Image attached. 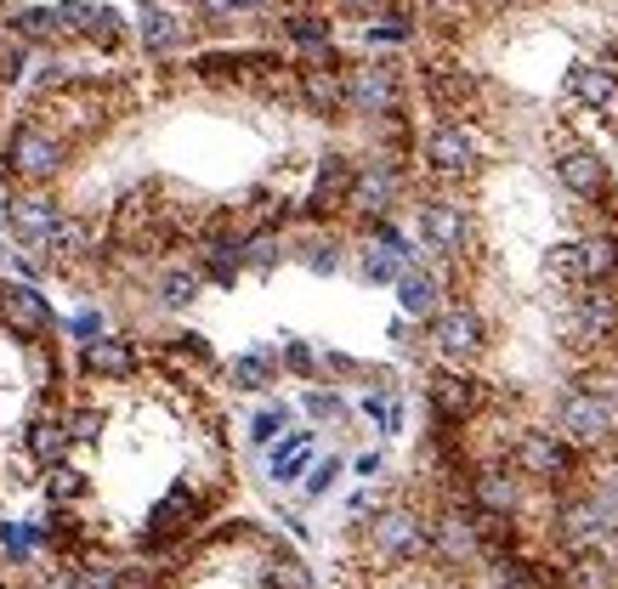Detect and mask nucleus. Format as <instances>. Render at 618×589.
Wrapping results in <instances>:
<instances>
[{
    "mask_svg": "<svg viewBox=\"0 0 618 589\" xmlns=\"http://www.w3.org/2000/svg\"><path fill=\"white\" fill-rule=\"evenodd\" d=\"M69 159V136L63 131H45L40 120H18L7 136V176L23 187H52L63 176Z\"/></svg>",
    "mask_w": 618,
    "mask_h": 589,
    "instance_id": "nucleus-3",
    "label": "nucleus"
},
{
    "mask_svg": "<svg viewBox=\"0 0 618 589\" xmlns=\"http://www.w3.org/2000/svg\"><path fill=\"white\" fill-rule=\"evenodd\" d=\"M45 250H52V261H85L91 250H97V227H91L85 216H63L58 221V232L52 238H45Z\"/></svg>",
    "mask_w": 618,
    "mask_h": 589,
    "instance_id": "nucleus-18",
    "label": "nucleus"
},
{
    "mask_svg": "<svg viewBox=\"0 0 618 589\" xmlns=\"http://www.w3.org/2000/svg\"><path fill=\"white\" fill-rule=\"evenodd\" d=\"M199 294H205V272L176 267V272H165V278H159V301H165V307H194Z\"/></svg>",
    "mask_w": 618,
    "mask_h": 589,
    "instance_id": "nucleus-23",
    "label": "nucleus"
},
{
    "mask_svg": "<svg viewBox=\"0 0 618 589\" xmlns=\"http://www.w3.org/2000/svg\"><path fill=\"white\" fill-rule=\"evenodd\" d=\"M69 431H74V442H97L103 414H97V409H74V414H69Z\"/></svg>",
    "mask_w": 618,
    "mask_h": 589,
    "instance_id": "nucleus-31",
    "label": "nucleus"
},
{
    "mask_svg": "<svg viewBox=\"0 0 618 589\" xmlns=\"http://www.w3.org/2000/svg\"><path fill=\"white\" fill-rule=\"evenodd\" d=\"M363 556L380 572H403L432 556V516L420 510H374L363 521Z\"/></svg>",
    "mask_w": 618,
    "mask_h": 589,
    "instance_id": "nucleus-2",
    "label": "nucleus"
},
{
    "mask_svg": "<svg viewBox=\"0 0 618 589\" xmlns=\"http://www.w3.org/2000/svg\"><path fill=\"white\" fill-rule=\"evenodd\" d=\"M0 7H18V0H0Z\"/></svg>",
    "mask_w": 618,
    "mask_h": 589,
    "instance_id": "nucleus-41",
    "label": "nucleus"
},
{
    "mask_svg": "<svg viewBox=\"0 0 618 589\" xmlns=\"http://www.w3.org/2000/svg\"><path fill=\"white\" fill-rule=\"evenodd\" d=\"M194 7H199L205 18H227V12H245L239 0H194Z\"/></svg>",
    "mask_w": 618,
    "mask_h": 589,
    "instance_id": "nucleus-37",
    "label": "nucleus"
},
{
    "mask_svg": "<svg viewBox=\"0 0 618 589\" xmlns=\"http://www.w3.org/2000/svg\"><path fill=\"white\" fill-rule=\"evenodd\" d=\"M23 442H29V454H34L40 465H58V459L74 448V431H69V420H58V414H34Z\"/></svg>",
    "mask_w": 618,
    "mask_h": 589,
    "instance_id": "nucleus-17",
    "label": "nucleus"
},
{
    "mask_svg": "<svg viewBox=\"0 0 618 589\" xmlns=\"http://www.w3.org/2000/svg\"><path fill=\"white\" fill-rule=\"evenodd\" d=\"M296 256H301V267H312V272H336V267H341V238H307Z\"/></svg>",
    "mask_w": 618,
    "mask_h": 589,
    "instance_id": "nucleus-29",
    "label": "nucleus"
},
{
    "mask_svg": "<svg viewBox=\"0 0 618 589\" xmlns=\"http://www.w3.org/2000/svg\"><path fill=\"white\" fill-rule=\"evenodd\" d=\"M0 589H7V583H0Z\"/></svg>",
    "mask_w": 618,
    "mask_h": 589,
    "instance_id": "nucleus-42",
    "label": "nucleus"
},
{
    "mask_svg": "<svg viewBox=\"0 0 618 589\" xmlns=\"http://www.w3.org/2000/svg\"><path fill=\"white\" fill-rule=\"evenodd\" d=\"M45 471H52V476H45V494H52L58 505L85 499V487H91V482H85V471H74V465H63V459H58V465H45Z\"/></svg>",
    "mask_w": 618,
    "mask_h": 589,
    "instance_id": "nucleus-25",
    "label": "nucleus"
},
{
    "mask_svg": "<svg viewBox=\"0 0 618 589\" xmlns=\"http://www.w3.org/2000/svg\"><path fill=\"white\" fill-rule=\"evenodd\" d=\"M136 40H142V52L171 58L176 45L187 40V29L176 23V12H165V7H159V0H142V7H136Z\"/></svg>",
    "mask_w": 618,
    "mask_h": 589,
    "instance_id": "nucleus-13",
    "label": "nucleus"
},
{
    "mask_svg": "<svg viewBox=\"0 0 618 589\" xmlns=\"http://www.w3.org/2000/svg\"><path fill=\"white\" fill-rule=\"evenodd\" d=\"M58 18H63V34L91 40V29H97V18H103V0H63Z\"/></svg>",
    "mask_w": 618,
    "mask_h": 589,
    "instance_id": "nucleus-27",
    "label": "nucleus"
},
{
    "mask_svg": "<svg viewBox=\"0 0 618 589\" xmlns=\"http://www.w3.org/2000/svg\"><path fill=\"white\" fill-rule=\"evenodd\" d=\"M403 256L398 250H363V261H358V272H363V283H398L403 278Z\"/></svg>",
    "mask_w": 618,
    "mask_h": 589,
    "instance_id": "nucleus-28",
    "label": "nucleus"
},
{
    "mask_svg": "<svg viewBox=\"0 0 618 589\" xmlns=\"http://www.w3.org/2000/svg\"><path fill=\"white\" fill-rule=\"evenodd\" d=\"M522 476L511 459L505 465H483V471H471V487H465V505H477V510H499V516H516L522 510Z\"/></svg>",
    "mask_w": 618,
    "mask_h": 589,
    "instance_id": "nucleus-9",
    "label": "nucleus"
},
{
    "mask_svg": "<svg viewBox=\"0 0 618 589\" xmlns=\"http://www.w3.org/2000/svg\"><path fill=\"white\" fill-rule=\"evenodd\" d=\"M341 7H347V12H374V18H380V7H387V0H341Z\"/></svg>",
    "mask_w": 618,
    "mask_h": 589,
    "instance_id": "nucleus-38",
    "label": "nucleus"
},
{
    "mask_svg": "<svg viewBox=\"0 0 618 589\" xmlns=\"http://www.w3.org/2000/svg\"><path fill=\"white\" fill-rule=\"evenodd\" d=\"M7 45H12V29H7V23H0V63H7Z\"/></svg>",
    "mask_w": 618,
    "mask_h": 589,
    "instance_id": "nucleus-40",
    "label": "nucleus"
},
{
    "mask_svg": "<svg viewBox=\"0 0 618 589\" xmlns=\"http://www.w3.org/2000/svg\"><path fill=\"white\" fill-rule=\"evenodd\" d=\"M284 369L312 374V347H301V340H290V347H284Z\"/></svg>",
    "mask_w": 618,
    "mask_h": 589,
    "instance_id": "nucleus-35",
    "label": "nucleus"
},
{
    "mask_svg": "<svg viewBox=\"0 0 618 589\" xmlns=\"http://www.w3.org/2000/svg\"><path fill=\"white\" fill-rule=\"evenodd\" d=\"M199 521V505H194V494L187 487H171V494L154 505V516H148V533H142V545L148 550H165V545H176V538Z\"/></svg>",
    "mask_w": 618,
    "mask_h": 589,
    "instance_id": "nucleus-11",
    "label": "nucleus"
},
{
    "mask_svg": "<svg viewBox=\"0 0 618 589\" xmlns=\"http://www.w3.org/2000/svg\"><path fill=\"white\" fill-rule=\"evenodd\" d=\"M556 425L574 448H612L618 442V397L612 391H596V385L567 391L562 409H556Z\"/></svg>",
    "mask_w": 618,
    "mask_h": 589,
    "instance_id": "nucleus-4",
    "label": "nucleus"
},
{
    "mask_svg": "<svg viewBox=\"0 0 618 589\" xmlns=\"http://www.w3.org/2000/svg\"><path fill=\"white\" fill-rule=\"evenodd\" d=\"M69 329H74V340H97V334H103V312H91V307H85Z\"/></svg>",
    "mask_w": 618,
    "mask_h": 589,
    "instance_id": "nucleus-36",
    "label": "nucleus"
},
{
    "mask_svg": "<svg viewBox=\"0 0 618 589\" xmlns=\"http://www.w3.org/2000/svg\"><path fill=\"white\" fill-rule=\"evenodd\" d=\"M0 323L23 340H34V334L52 329V301H45L34 283H0Z\"/></svg>",
    "mask_w": 618,
    "mask_h": 589,
    "instance_id": "nucleus-10",
    "label": "nucleus"
},
{
    "mask_svg": "<svg viewBox=\"0 0 618 589\" xmlns=\"http://www.w3.org/2000/svg\"><path fill=\"white\" fill-rule=\"evenodd\" d=\"M505 459L528 476V482L556 487V494H562L567 476H579V454H574V442H567L562 431H516Z\"/></svg>",
    "mask_w": 618,
    "mask_h": 589,
    "instance_id": "nucleus-6",
    "label": "nucleus"
},
{
    "mask_svg": "<svg viewBox=\"0 0 618 589\" xmlns=\"http://www.w3.org/2000/svg\"><path fill=\"white\" fill-rule=\"evenodd\" d=\"M336 476H341V459H323V465L312 471V482H307V494H329V487H336Z\"/></svg>",
    "mask_w": 618,
    "mask_h": 589,
    "instance_id": "nucleus-34",
    "label": "nucleus"
},
{
    "mask_svg": "<svg viewBox=\"0 0 618 589\" xmlns=\"http://www.w3.org/2000/svg\"><path fill=\"white\" fill-rule=\"evenodd\" d=\"M284 256H290V244H284L278 232H250V244H245V267L250 272H272Z\"/></svg>",
    "mask_w": 618,
    "mask_h": 589,
    "instance_id": "nucleus-24",
    "label": "nucleus"
},
{
    "mask_svg": "<svg viewBox=\"0 0 618 589\" xmlns=\"http://www.w3.org/2000/svg\"><path fill=\"white\" fill-rule=\"evenodd\" d=\"M425 340H432V352L454 369H471L483 352H488V318L471 307V301H454L443 307L437 318H425Z\"/></svg>",
    "mask_w": 618,
    "mask_h": 589,
    "instance_id": "nucleus-5",
    "label": "nucleus"
},
{
    "mask_svg": "<svg viewBox=\"0 0 618 589\" xmlns=\"http://www.w3.org/2000/svg\"><path fill=\"white\" fill-rule=\"evenodd\" d=\"M199 272H205V283H216V289H233L239 283V272H245V250H199Z\"/></svg>",
    "mask_w": 618,
    "mask_h": 589,
    "instance_id": "nucleus-22",
    "label": "nucleus"
},
{
    "mask_svg": "<svg viewBox=\"0 0 618 589\" xmlns=\"http://www.w3.org/2000/svg\"><path fill=\"white\" fill-rule=\"evenodd\" d=\"M284 420H290L284 409H267V414H256V425H250V442H272V436L284 431Z\"/></svg>",
    "mask_w": 618,
    "mask_h": 589,
    "instance_id": "nucleus-33",
    "label": "nucleus"
},
{
    "mask_svg": "<svg viewBox=\"0 0 618 589\" xmlns=\"http://www.w3.org/2000/svg\"><path fill=\"white\" fill-rule=\"evenodd\" d=\"M278 7H284V12H318L323 0H278Z\"/></svg>",
    "mask_w": 618,
    "mask_h": 589,
    "instance_id": "nucleus-39",
    "label": "nucleus"
},
{
    "mask_svg": "<svg viewBox=\"0 0 618 589\" xmlns=\"http://www.w3.org/2000/svg\"><path fill=\"white\" fill-rule=\"evenodd\" d=\"M7 29H12L23 45H52V40L63 34V18H58V7H23V12L7 18Z\"/></svg>",
    "mask_w": 618,
    "mask_h": 589,
    "instance_id": "nucleus-19",
    "label": "nucleus"
},
{
    "mask_svg": "<svg viewBox=\"0 0 618 589\" xmlns=\"http://www.w3.org/2000/svg\"><path fill=\"white\" fill-rule=\"evenodd\" d=\"M227 380H233V391H267V385H272V352H245V358H233V363H227Z\"/></svg>",
    "mask_w": 618,
    "mask_h": 589,
    "instance_id": "nucleus-21",
    "label": "nucleus"
},
{
    "mask_svg": "<svg viewBox=\"0 0 618 589\" xmlns=\"http://www.w3.org/2000/svg\"><path fill=\"white\" fill-rule=\"evenodd\" d=\"M425 397H432V414H437L443 425H471V420L488 409V385L471 374V369L443 363L432 380H425Z\"/></svg>",
    "mask_w": 618,
    "mask_h": 589,
    "instance_id": "nucleus-8",
    "label": "nucleus"
},
{
    "mask_svg": "<svg viewBox=\"0 0 618 589\" xmlns=\"http://www.w3.org/2000/svg\"><path fill=\"white\" fill-rule=\"evenodd\" d=\"M278 29H284V40H290V45H301V52H318V45L336 40V23H329L323 12H284Z\"/></svg>",
    "mask_w": 618,
    "mask_h": 589,
    "instance_id": "nucleus-20",
    "label": "nucleus"
},
{
    "mask_svg": "<svg viewBox=\"0 0 618 589\" xmlns=\"http://www.w3.org/2000/svg\"><path fill=\"white\" fill-rule=\"evenodd\" d=\"M398 307L409 318H437L443 312V272H432V267H403V278H398Z\"/></svg>",
    "mask_w": 618,
    "mask_h": 589,
    "instance_id": "nucleus-14",
    "label": "nucleus"
},
{
    "mask_svg": "<svg viewBox=\"0 0 618 589\" xmlns=\"http://www.w3.org/2000/svg\"><path fill=\"white\" fill-rule=\"evenodd\" d=\"M85 374H97V380H125L136 374V347L125 334H97V340H85Z\"/></svg>",
    "mask_w": 618,
    "mask_h": 589,
    "instance_id": "nucleus-15",
    "label": "nucleus"
},
{
    "mask_svg": "<svg viewBox=\"0 0 618 589\" xmlns=\"http://www.w3.org/2000/svg\"><path fill=\"white\" fill-rule=\"evenodd\" d=\"M562 589H618V556L607 550H574L562 567Z\"/></svg>",
    "mask_w": 618,
    "mask_h": 589,
    "instance_id": "nucleus-16",
    "label": "nucleus"
},
{
    "mask_svg": "<svg viewBox=\"0 0 618 589\" xmlns=\"http://www.w3.org/2000/svg\"><path fill=\"white\" fill-rule=\"evenodd\" d=\"M272 589H312V572H307V561L301 556H278L272 550V561H267V572H261Z\"/></svg>",
    "mask_w": 618,
    "mask_h": 589,
    "instance_id": "nucleus-26",
    "label": "nucleus"
},
{
    "mask_svg": "<svg viewBox=\"0 0 618 589\" xmlns=\"http://www.w3.org/2000/svg\"><path fill=\"white\" fill-rule=\"evenodd\" d=\"M301 403H307V414H312V420H341V414H347V403L336 397V391H307Z\"/></svg>",
    "mask_w": 618,
    "mask_h": 589,
    "instance_id": "nucleus-30",
    "label": "nucleus"
},
{
    "mask_svg": "<svg viewBox=\"0 0 618 589\" xmlns=\"http://www.w3.org/2000/svg\"><path fill=\"white\" fill-rule=\"evenodd\" d=\"M347 108L352 120H380L403 108V63L398 58H374L347 69Z\"/></svg>",
    "mask_w": 618,
    "mask_h": 589,
    "instance_id": "nucleus-7",
    "label": "nucleus"
},
{
    "mask_svg": "<svg viewBox=\"0 0 618 589\" xmlns=\"http://www.w3.org/2000/svg\"><path fill=\"white\" fill-rule=\"evenodd\" d=\"M63 210L45 199V193H18L12 199V238L23 244V250H45V238L58 232Z\"/></svg>",
    "mask_w": 618,
    "mask_h": 589,
    "instance_id": "nucleus-12",
    "label": "nucleus"
},
{
    "mask_svg": "<svg viewBox=\"0 0 618 589\" xmlns=\"http://www.w3.org/2000/svg\"><path fill=\"white\" fill-rule=\"evenodd\" d=\"M483 165H488V142L477 120H437L420 136V176L432 187H465L483 176Z\"/></svg>",
    "mask_w": 618,
    "mask_h": 589,
    "instance_id": "nucleus-1",
    "label": "nucleus"
},
{
    "mask_svg": "<svg viewBox=\"0 0 618 589\" xmlns=\"http://www.w3.org/2000/svg\"><path fill=\"white\" fill-rule=\"evenodd\" d=\"M171 352H176V358H187V363H210L205 334H176V340H171Z\"/></svg>",
    "mask_w": 618,
    "mask_h": 589,
    "instance_id": "nucleus-32",
    "label": "nucleus"
}]
</instances>
